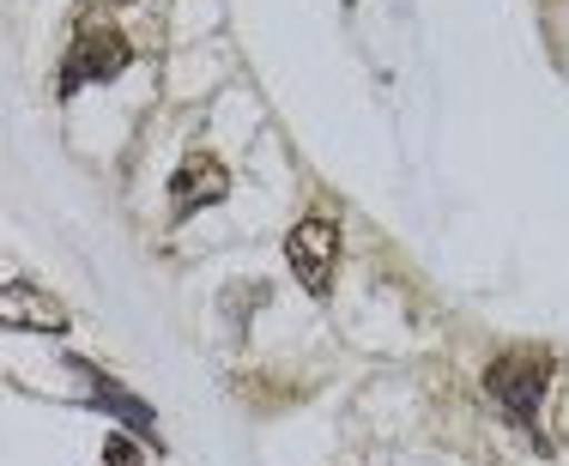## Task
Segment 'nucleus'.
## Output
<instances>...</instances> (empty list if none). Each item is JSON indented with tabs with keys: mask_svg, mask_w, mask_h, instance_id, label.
I'll return each instance as SVG.
<instances>
[{
	"mask_svg": "<svg viewBox=\"0 0 569 466\" xmlns=\"http://www.w3.org/2000/svg\"><path fill=\"white\" fill-rule=\"evenodd\" d=\"M103 460L110 466H140V448H133L128 436H110V443H103Z\"/></svg>",
	"mask_w": 569,
	"mask_h": 466,
	"instance_id": "6",
	"label": "nucleus"
},
{
	"mask_svg": "<svg viewBox=\"0 0 569 466\" xmlns=\"http://www.w3.org/2000/svg\"><path fill=\"white\" fill-rule=\"evenodd\" d=\"M128 61H133V43L116 31V24H79L73 49H67V61H61V98H73L79 86L116 79Z\"/></svg>",
	"mask_w": 569,
	"mask_h": 466,
	"instance_id": "3",
	"label": "nucleus"
},
{
	"mask_svg": "<svg viewBox=\"0 0 569 466\" xmlns=\"http://www.w3.org/2000/svg\"><path fill=\"white\" fill-rule=\"evenodd\" d=\"M67 369H73V376L86 381V400H91V406H103V413H116V418L128 424L133 436H146V443H158V418H152V406H146V400H133L128 388H116V381L103 376L98 364H86V358H67Z\"/></svg>",
	"mask_w": 569,
	"mask_h": 466,
	"instance_id": "4",
	"label": "nucleus"
},
{
	"mask_svg": "<svg viewBox=\"0 0 569 466\" xmlns=\"http://www.w3.org/2000/svg\"><path fill=\"white\" fill-rule=\"evenodd\" d=\"M284 260H291L297 285L309 297H328L333 291V267H340V218L333 212H309L303 225H291L284 237Z\"/></svg>",
	"mask_w": 569,
	"mask_h": 466,
	"instance_id": "2",
	"label": "nucleus"
},
{
	"mask_svg": "<svg viewBox=\"0 0 569 466\" xmlns=\"http://www.w3.org/2000/svg\"><path fill=\"white\" fill-rule=\"evenodd\" d=\"M551 376H558V358L539 346H515V351H497L491 369H485V394L515 418V424H533L539 418V400H546Z\"/></svg>",
	"mask_w": 569,
	"mask_h": 466,
	"instance_id": "1",
	"label": "nucleus"
},
{
	"mask_svg": "<svg viewBox=\"0 0 569 466\" xmlns=\"http://www.w3.org/2000/svg\"><path fill=\"white\" fill-rule=\"evenodd\" d=\"M224 195H230L224 163L212 158V152H188V158H182V170H176V182H170L176 218H194L200 207H212V200H224Z\"/></svg>",
	"mask_w": 569,
	"mask_h": 466,
	"instance_id": "5",
	"label": "nucleus"
}]
</instances>
